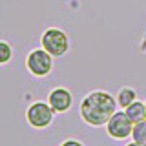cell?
<instances>
[{
	"instance_id": "52a82bcc",
	"label": "cell",
	"mask_w": 146,
	"mask_h": 146,
	"mask_svg": "<svg viewBox=\"0 0 146 146\" xmlns=\"http://www.w3.org/2000/svg\"><path fill=\"white\" fill-rule=\"evenodd\" d=\"M124 111L128 113V117L133 121V124H137V122H141V121H144V119H146V104L135 100V102H131Z\"/></svg>"
},
{
	"instance_id": "8992f818",
	"label": "cell",
	"mask_w": 146,
	"mask_h": 146,
	"mask_svg": "<svg viewBox=\"0 0 146 146\" xmlns=\"http://www.w3.org/2000/svg\"><path fill=\"white\" fill-rule=\"evenodd\" d=\"M48 104L51 106V110L55 113H64V111H68V110L71 108L73 97L66 88H57V90H53L51 93H49Z\"/></svg>"
},
{
	"instance_id": "9c48e42d",
	"label": "cell",
	"mask_w": 146,
	"mask_h": 146,
	"mask_svg": "<svg viewBox=\"0 0 146 146\" xmlns=\"http://www.w3.org/2000/svg\"><path fill=\"white\" fill-rule=\"evenodd\" d=\"M131 137H133V143L146 146V119L141 122H137L133 126V131H131Z\"/></svg>"
},
{
	"instance_id": "7c38bea8",
	"label": "cell",
	"mask_w": 146,
	"mask_h": 146,
	"mask_svg": "<svg viewBox=\"0 0 146 146\" xmlns=\"http://www.w3.org/2000/svg\"><path fill=\"white\" fill-rule=\"evenodd\" d=\"M128 146H141V144H137V143H131V144H128Z\"/></svg>"
},
{
	"instance_id": "277c9868",
	"label": "cell",
	"mask_w": 146,
	"mask_h": 146,
	"mask_svg": "<svg viewBox=\"0 0 146 146\" xmlns=\"http://www.w3.org/2000/svg\"><path fill=\"white\" fill-rule=\"evenodd\" d=\"M53 110L51 106H49L48 102H33L29 108H27V111H26V119H27V122H29V126H33V128H46V126H49L51 124V119H53Z\"/></svg>"
},
{
	"instance_id": "6da1fadb",
	"label": "cell",
	"mask_w": 146,
	"mask_h": 146,
	"mask_svg": "<svg viewBox=\"0 0 146 146\" xmlns=\"http://www.w3.org/2000/svg\"><path fill=\"white\" fill-rule=\"evenodd\" d=\"M117 110V102L108 91H93L82 100L80 115L90 126H106Z\"/></svg>"
},
{
	"instance_id": "3957f363",
	"label": "cell",
	"mask_w": 146,
	"mask_h": 146,
	"mask_svg": "<svg viewBox=\"0 0 146 146\" xmlns=\"http://www.w3.org/2000/svg\"><path fill=\"white\" fill-rule=\"evenodd\" d=\"M133 126H135L133 121L128 117L126 111H115L113 117L108 121L106 130H108V135L113 137V139H126V137L131 135Z\"/></svg>"
},
{
	"instance_id": "ba28073f",
	"label": "cell",
	"mask_w": 146,
	"mask_h": 146,
	"mask_svg": "<svg viewBox=\"0 0 146 146\" xmlns=\"http://www.w3.org/2000/svg\"><path fill=\"white\" fill-rule=\"evenodd\" d=\"M135 97H137V93H135V90H131V88H122L121 91H119V95H117V104L121 108H128L131 102H135Z\"/></svg>"
},
{
	"instance_id": "30bf717a",
	"label": "cell",
	"mask_w": 146,
	"mask_h": 146,
	"mask_svg": "<svg viewBox=\"0 0 146 146\" xmlns=\"http://www.w3.org/2000/svg\"><path fill=\"white\" fill-rule=\"evenodd\" d=\"M13 57V49L11 46H9L7 42H4V40H0V64H6L11 60Z\"/></svg>"
},
{
	"instance_id": "8fae6325",
	"label": "cell",
	"mask_w": 146,
	"mask_h": 146,
	"mask_svg": "<svg viewBox=\"0 0 146 146\" xmlns=\"http://www.w3.org/2000/svg\"><path fill=\"white\" fill-rule=\"evenodd\" d=\"M60 146H84L80 143V141H75V139H68V141H64V143Z\"/></svg>"
},
{
	"instance_id": "7a4b0ae2",
	"label": "cell",
	"mask_w": 146,
	"mask_h": 146,
	"mask_svg": "<svg viewBox=\"0 0 146 146\" xmlns=\"http://www.w3.org/2000/svg\"><path fill=\"white\" fill-rule=\"evenodd\" d=\"M42 49H46L49 55L53 57H62L64 53L70 48V40H68V35L64 33L62 29H57V27H49V29L44 31L42 38Z\"/></svg>"
},
{
	"instance_id": "5b68a950",
	"label": "cell",
	"mask_w": 146,
	"mask_h": 146,
	"mask_svg": "<svg viewBox=\"0 0 146 146\" xmlns=\"http://www.w3.org/2000/svg\"><path fill=\"white\" fill-rule=\"evenodd\" d=\"M51 57L53 55H49L46 49H35V51H31L27 55L26 66L35 77H44V75H48L53 68Z\"/></svg>"
}]
</instances>
